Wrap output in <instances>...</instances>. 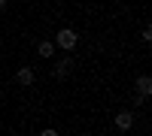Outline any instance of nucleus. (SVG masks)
<instances>
[{
	"mask_svg": "<svg viewBox=\"0 0 152 136\" xmlns=\"http://www.w3.org/2000/svg\"><path fill=\"white\" fill-rule=\"evenodd\" d=\"M40 136H58V130H43Z\"/></svg>",
	"mask_w": 152,
	"mask_h": 136,
	"instance_id": "6e6552de",
	"label": "nucleus"
},
{
	"mask_svg": "<svg viewBox=\"0 0 152 136\" xmlns=\"http://www.w3.org/2000/svg\"><path fill=\"white\" fill-rule=\"evenodd\" d=\"M55 45H58V48H64V52H73V48H76V30L61 27L58 36H55Z\"/></svg>",
	"mask_w": 152,
	"mask_h": 136,
	"instance_id": "f257e3e1",
	"label": "nucleus"
},
{
	"mask_svg": "<svg viewBox=\"0 0 152 136\" xmlns=\"http://www.w3.org/2000/svg\"><path fill=\"white\" fill-rule=\"evenodd\" d=\"M37 52H40V58H52V52H55V42H40V45H37Z\"/></svg>",
	"mask_w": 152,
	"mask_h": 136,
	"instance_id": "423d86ee",
	"label": "nucleus"
},
{
	"mask_svg": "<svg viewBox=\"0 0 152 136\" xmlns=\"http://www.w3.org/2000/svg\"><path fill=\"white\" fill-rule=\"evenodd\" d=\"M143 40L152 42V24H146V27H143Z\"/></svg>",
	"mask_w": 152,
	"mask_h": 136,
	"instance_id": "0eeeda50",
	"label": "nucleus"
},
{
	"mask_svg": "<svg viewBox=\"0 0 152 136\" xmlns=\"http://www.w3.org/2000/svg\"><path fill=\"white\" fill-rule=\"evenodd\" d=\"M134 88H137L140 97H152V76H140V79L134 82Z\"/></svg>",
	"mask_w": 152,
	"mask_h": 136,
	"instance_id": "f03ea898",
	"label": "nucleus"
},
{
	"mask_svg": "<svg viewBox=\"0 0 152 136\" xmlns=\"http://www.w3.org/2000/svg\"><path fill=\"white\" fill-rule=\"evenodd\" d=\"M15 82L24 85V88H28V85H34V70H31V67H21V70L15 73Z\"/></svg>",
	"mask_w": 152,
	"mask_h": 136,
	"instance_id": "7ed1b4c3",
	"label": "nucleus"
},
{
	"mask_svg": "<svg viewBox=\"0 0 152 136\" xmlns=\"http://www.w3.org/2000/svg\"><path fill=\"white\" fill-rule=\"evenodd\" d=\"M3 6H6V0H0V9H3Z\"/></svg>",
	"mask_w": 152,
	"mask_h": 136,
	"instance_id": "1a4fd4ad",
	"label": "nucleus"
},
{
	"mask_svg": "<svg viewBox=\"0 0 152 136\" xmlns=\"http://www.w3.org/2000/svg\"><path fill=\"white\" fill-rule=\"evenodd\" d=\"M131 124H134V115L131 112H119L116 115V127L119 130H131Z\"/></svg>",
	"mask_w": 152,
	"mask_h": 136,
	"instance_id": "39448f33",
	"label": "nucleus"
},
{
	"mask_svg": "<svg viewBox=\"0 0 152 136\" xmlns=\"http://www.w3.org/2000/svg\"><path fill=\"white\" fill-rule=\"evenodd\" d=\"M70 70H73V60L64 58V60H58V64H55V76H58V79H64V76H70Z\"/></svg>",
	"mask_w": 152,
	"mask_h": 136,
	"instance_id": "20e7f679",
	"label": "nucleus"
}]
</instances>
